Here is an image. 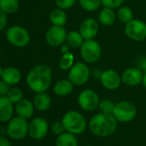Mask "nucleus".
<instances>
[{
    "mask_svg": "<svg viewBox=\"0 0 146 146\" xmlns=\"http://www.w3.org/2000/svg\"><path fill=\"white\" fill-rule=\"evenodd\" d=\"M0 146H11V144L6 137L0 136Z\"/></svg>",
    "mask_w": 146,
    "mask_h": 146,
    "instance_id": "obj_36",
    "label": "nucleus"
},
{
    "mask_svg": "<svg viewBox=\"0 0 146 146\" xmlns=\"http://www.w3.org/2000/svg\"><path fill=\"white\" fill-rule=\"evenodd\" d=\"M19 5V0H0V9L6 14L16 13Z\"/></svg>",
    "mask_w": 146,
    "mask_h": 146,
    "instance_id": "obj_24",
    "label": "nucleus"
},
{
    "mask_svg": "<svg viewBox=\"0 0 146 146\" xmlns=\"http://www.w3.org/2000/svg\"><path fill=\"white\" fill-rule=\"evenodd\" d=\"M73 62H74V56L70 52H65L63 54L59 60V68L61 70H66L72 67Z\"/></svg>",
    "mask_w": 146,
    "mask_h": 146,
    "instance_id": "obj_28",
    "label": "nucleus"
},
{
    "mask_svg": "<svg viewBox=\"0 0 146 146\" xmlns=\"http://www.w3.org/2000/svg\"><path fill=\"white\" fill-rule=\"evenodd\" d=\"M6 40L16 47H24L30 41V35L23 27L15 25L7 29Z\"/></svg>",
    "mask_w": 146,
    "mask_h": 146,
    "instance_id": "obj_4",
    "label": "nucleus"
},
{
    "mask_svg": "<svg viewBox=\"0 0 146 146\" xmlns=\"http://www.w3.org/2000/svg\"><path fill=\"white\" fill-rule=\"evenodd\" d=\"M13 103L7 96H0V122H9L13 116Z\"/></svg>",
    "mask_w": 146,
    "mask_h": 146,
    "instance_id": "obj_16",
    "label": "nucleus"
},
{
    "mask_svg": "<svg viewBox=\"0 0 146 146\" xmlns=\"http://www.w3.org/2000/svg\"><path fill=\"white\" fill-rule=\"evenodd\" d=\"M99 22L103 26H111L114 23L116 20V15L113 9L104 7L99 13L98 16Z\"/></svg>",
    "mask_w": 146,
    "mask_h": 146,
    "instance_id": "obj_20",
    "label": "nucleus"
},
{
    "mask_svg": "<svg viewBox=\"0 0 146 146\" xmlns=\"http://www.w3.org/2000/svg\"><path fill=\"white\" fill-rule=\"evenodd\" d=\"M3 72H4V68L2 66H0V78H2Z\"/></svg>",
    "mask_w": 146,
    "mask_h": 146,
    "instance_id": "obj_38",
    "label": "nucleus"
},
{
    "mask_svg": "<svg viewBox=\"0 0 146 146\" xmlns=\"http://www.w3.org/2000/svg\"><path fill=\"white\" fill-rule=\"evenodd\" d=\"M125 0H102V4L104 7L110 8V9H115L119 7Z\"/></svg>",
    "mask_w": 146,
    "mask_h": 146,
    "instance_id": "obj_32",
    "label": "nucleus"
},
{
    "mask_svg": "<svg viewBox=\"0 0 146 146\" xmlns=\"http://www.w3.org/2000/svg\"><path fill=\"white\" fill-rule=\"evenodd\" d=\"M62 123L64 129L73 134H80L86 128V120L84 117L77 111H70L66 113L62 119Z\"/></svg>",
    "mask_w": 146,
    "mask_h": 146,
    "instance_id": "obj_3",
    "label": "nucleus"
},
{
    "mask_svg": "<svg viewBox=\"0 0 146 146\" xmlns=\"http://www.w3.org/2000/svg\"><path fill=\"white\" fill-rule=\"evenodd\" d=\"M52 131L55 134V135H60L61 133H63L64 132V130H65L64 129V125H63V123H62V121L61 122H59V121H55L52 125Z\"/></svg>",
    "mask_w": 146,
    "mask_h": 146,
    "instance_id": "obj_33",
    "label": "nucleus"
},
{
    "mask_svg": "<svg viewBox=\"0 0 146 146\" xmlns=\"http://www.w3.org/2000/svg\"><path fill=\"white\" fill-rule=\"evenodd\" d=\"M73 84L70 80H60L53 87V92L58 96H65L71 93Z\"/></svg>",
    "mask_w": 146,
    "mask_h": 146,
    "instance_id": "obj_21",
    "label": "nucleus"
},
{
    "mask_svg": "<svg viewBox=\"0 0 146 146\" xmlns=\"http://www.w3.org/2000/svg\"><path fill=\"white\" fill-rule=\"evenodd\" d=\"M84 37L80 34V32L78 31H70L67 34L66 36V42L67 44L71 47H80L82 44L84 43Z\"/></svg>",
    "mask_w": 146,
    "mask_h": 146,
    "instance_id": "obj_25",
    "label": "nucleus"
},
{
    "mask_svg": "<svg viewBox=\"0 0 146 146\" xmlns=\"http://www.w3.org/2000/svg\"><path fill=\"white\" fill-rule=\"evenodd\" d=\"M56 146H78V140L77 137L70 132H63L58 135Z\"/></svg>",
    "mask_w": 146,
    "mask_h": 146,
    "instance_id": "obj_23",
    "label": "nucleus"
},
{
    "mask_svg": "<svg viewBox=\"0 0 146 146\" xmlns=\"http://www.w3.org/2000/svg\"><path fill=\"white\" fill-rule=\"evenodd\" d=\"M6 131L11 138L21 140L29 134V123L27 119L17 116L8 122Z\"/></svg>",
    "mask_w": 146,
    "mask_h": 146,
    "instance_id": "obj_5",
    "label": "nucleus"
},
{
    "mask_svg": "<svg viewBox=\"0 0 146 146\" xmlns=\"http://www.w3.org/2000/svg\"><path fill=\"white\" fill-rule=\"evenodd\" d=\"M118 18L121 23L126 24L133 19V12L129 7L123 6L118 11Z\"/></svg>",
    "mask_w": 146,
    "mask_h": 146,
    "instance_id": "obj_26",
    "label": "nucleus"
},
{
    "mask_svg": "<svg viewBox=\"0 0 146 146\" xmlns=\"http://www.w3.org/2000/svg\"><path fill=\"white\" fill-rule=\"evenodd\" d=\"M0 58H1V53H0Z\"/></svg>",
    "mask_w": 146,
    "mask_h": 146,
    "instance_id": "obj_39",
    "label": "nucleus"
},
{
    "mask_svg": "<svg viewBox=\"0 0 146 146\" xmlns=\"http://www.w3.org/2000/svg\"><path fill=\"white\" fill-rule=\"evenodd\" d=\"M22 74L21 71L13 66H9L4 68V72L2 75V80L10 84L11 86H15L21 81Z\"/></svg>",
    "mask_w": 146,
    "mask_h": 146,
    "instance_id": "obj_18",
    "label": "nucleus"
},
{
    "mask_svg": "<svg viewBox=\"0 0 146 146\" xmlns=\"http://www.w3.org/2000/svg\"><path fill=\"white\" fill-rule=\"evenodd\" d=\"M34 106L35 108L40 112L46 111L49 109L51 106V98L50 96L46 93H36V96H35L34 99Z\"/></svg>",
    "mask_w": 146,
    "mask_h": 146,
    "instance_id": "obj_19",
    "label": "nucleus"
},
{
    "mask_svg": "<svg viewBox=\"0 0 146 146\" xmlns=\"http://www.w3.org/2000/svg\"><path fill=\"white\" fill-rule=\"evenodd\" d=\"M143 74L138 68H128L121 76V81L127 86H136L143 81Z\"/></svg>",
    "mask_w": 146,
    "mask_h": 146,
    "instance_id": "obj_15",
    "label": "nucleus"
},
{
    "mask_svg": "<svg viewBox=\"0 0 146 146\" xmlns=\"http://www.w3.org/2000/svg\"><path fill=\"white\" fill-rule=\"evenodd\" d=\"M79 4L87 11H95L102 5V0H79Z\"/></svg>",
    "mask_w": 146,
    "mask_h": 146,
    "instance_id": "obj_27",
    "label": "nucleus"
},
{
    "mask_svg": "<svg viewBox=\"0 0 146 146\" xmlns=\"http://www.w3.org/2000/svg\"><path fill=\"white\" fill-rule=\"evenodd\" d=\"M11 85L4 80H0V96H6L11 90Z\"/></svg>",
    "mask_w": 146,
    "mask_h": 146,
    "instance_id": "obj_34",
    "label": "nucleus"
},
{
    "mask_svg": "<svg viewBox=\"0 0 146 146\" xmlns=\"http://www.w3.org/2000/svg\"><path fill=\"white\" fill-rule=\"evenodd\" d=\"M117 121L113 114L102 113L91 118L90 128L92 133L98 137H108L115 131Z\"/></svg>",
    "mask_w": 146,
    "mask_h": 146,
    "instance_id": "obj_2",
    "label": "nucleus"
},
{
    "mask_svg": "<svg viewBox=\"0 0 146 146\" xmlns=\"http://www.w3.org/2000/svg\"><path fill=\"white\" fill-rule=\"evenodd\" d=\"M78 104L85 111H93L99 106V96L93 90H84L78 96Z\"/></svg>",
    "mask_w": 146,
    "mask_h": 146,
    "instance_id": "obj_10",
    "label": "nucleus"
},
{
    "mask_svg": "<svg viewBox=\"0 0 146 146\" xmlns=\"http://www.w3.org/2000/svg\"><path fill=\"white\" fill-rule=\"evenodd\" d=\"M35 106L34 103L29 99H23L18 103L16 104L15 111L17 116L28 119L31 118L34 114Z\"/></svg>",
    "mask_w": 146,
    "mask_h": 146,
    "instance_id": "obj_17",
    "label": "nucleus"
},
{
    "mask_svg": "<svg viewBox=\"0 0 146 146\" xmlns=\"http://www.w3.org/2000/svg\"><path fill=\"white\" fill-rule=\"evenodd\" d=\"M77 2V0H56L58 8L62 10H67L71 8Z\"/></svg>",
    "mask_w": 146,
    "mask_h": 146,
    "instance_id": "obj_31",
    "label": "nucleus"
},
{
    "mask_svg": "<svg viewBox=\"0 0 146 146\" xmlns=\"http://www.w3.org/2000/svg\"><path fill=\"white\" fill-rule=\"evenodd\" d=\"M142 83H143V87L146 89V71L143 73V81H142Z\"/></svg>",
    "mask_w": 146,
    "mask_h": 146,
    "instance_id": "obj_37",
    "label": "nucleus"
},
{
    "mask_svg": "<svg viewBox=\"0 0 146 146\" xmlns=\"http://www.w3.org/2000/svg\"><path fill=\"white\" fill-rule=\"evenodd\" d=\"M90 71L89 66L82 62L73 65L68 74L69 80L75 85H84L90 78Z\"/></svg>",
    "mask_w": 146,
    "mask_h": 146,
    "instance_id": "obj_6",
    "label": "nucleus"
},
{
    "mask_svg": "<svg viewBox=\"0 0 146 146\" xmlns=\"http://www.w3.org/2000/svg\"><path fill=\"white\" fill-rule=\"evenodd\" d=\"M115 104H113L109 100H103L99 103V108L100 110L104 113H111L113 114V111L114 108Z\"/></svg>",
    "mask_w": 146,
    "mask_h": 146,
    "instance_id": "obj_30",
    "label": "nucleus"
},
{
    "mask_svg": "<svg viewBox=\"0 0 146 146\" xmlns=\"http://www.w3.org/2000/svg\"><path fill=\"white\" fill-rule=\"evenodd\" d=\"M67 33L62 26L52 25L46 33V41L51 46H59L66 40Z\"/></svg>",
    "mask_w": 146,
    "mask_h": 146,
    "instance_id": "obj_11",
    "label": "nucleus"
},
{
    "mask_svg": "<svg viewBox=\"0 0 146 146\" xmlns=\"http://www.w3.org/2000/svg\"><path fill=\"white\" fill-rule=\"evenodd\" d=\"M81 56L87 63L96 62L102 54V47L100 44L92 40H85L80 46Z\"/></svg>",
    "mask_w": 146,
    "mask_h": 146,
    "instance_id": "obj_8",
    "label": "nucleus"
},
{
    "mask_svg": "<svg viewBox=\"0 0 146 146\" xmlns=\"http://www.w3.org/2000/svg\"><path fill=\"white\" fill-rule=\"evenodd\" d=\"M8 18H7V14L5 13L1 9H0V31H2L5 29L7 25Z\"/></svg>",
    "mask_w": 146,
    "mask_h": 146,
    "instance_id": "obj_35",
    "label": "nucleus"
},
{
    "mask_svg": "<svg viewBox=\"0 0 146 146\" xmlns=\"http://www.w3.org/2000/svg\"><path fill=\"white\" fill-rule=\"evenodd\" d=\"M47 131L48 124L43 118H35L29 124V135L34 139L43 138L47 134Z\"/></svg>",
    "mask_w": 146,
    "mask_h": 146,
    "instance_id": "obj_12",
    "label": "nucleus"
},
{
    "mask_svg": "<svg viewBox=\"0 0 146 146\" xmlns=\"http://www.w3.org/2000/svg\"><path fill=\"white\" fill-rule=\"evenodd\" d=\"M98 31V23L91 17L84 20L79 28V32L84 40H92L97 35Z\"/></svg>",
    "mask_w": 146,
    "mask_h": 146,
    "instance_id": "obj_14",
    "label": "nucleus"
},
{
    "mask_svg": "<svg viewBox=\"0 0 146 146\" xmlns=\"http://www.w3.org/2000/svg\"><path fill=\"white\" fill-rule=\"evenodd\" d=\"M125 33L130 39L133 40H143L146 38V24L140 20L132 19L126 23Z\"/></svg>",
    "mask_w": 146,
    "mask_h": 146,
    "instance_id": "obj_9",
    "label": "nucleus"
},
{
    "mask_svg": "<svg viewBox=\"0 0 146 146\" xmlns=\"http://www.w3.org/2000/svg\"><path fill=\"white\" fill-rule=\"evenodd\" d=\"M6 96L13 104H17L23 99V92L22 91L21 89L14 87L10 90V91Z\"/></svg>",
    "mask_w": 146,
    "mask_h": 146,
    "instance_id": "obj_29",
    "label": "nucleus"
},
{
    "mask_svg": "<svg viewBox=\"0 0 146 146\" xmlns=\"http://www.w3.org/2000/svg\"><path fill=\"white\" fill-rule=\"evenodd\" d=\"M26 82L31 90L35 93L46 92L52 82L51 68L44 64L32 68L26 77Z\"/></svg>",
    "mask_w": 146,
    "mask_h": 146,
    "instance_id": "obj_1",
    "label": "nucleus"
},
{
    "mask_svg": "<svg viewBox=\"0 0 146 146\" xmlns=\"http://www.w3.org/2000/svg\"><path fill=\"white\" fill-rule=\"evenodd\" d=\"M121 77L114 70H107L101 75V83L102 86L108 90H113L119 87L121 83Z\"/></svg>",
    "mask_w": 146,
    "mask_h": 146,
    "instance_id": "obj_13",
    "label": "nucleus"
},
{
    "mask_svg": "<svg viewBox=\"0 0 146 146\" xmlns=\"http://www.w3.org/2000/svg\"><path fill=\"white\" fill-rule=\"evenodd\" d=\"M64 11V10L58 8V9H55L51 11V13L49 15V18H50V21L52 25L63 27L66 23L67 17Z\"/></svg>",
    "mask_w": 146,
    "mask_h": 146,
    "instance_id": "obj_22",
    "label": "nucleus"
},
{
    "mask_svg": "<svg viewBox=\"0 0 146 146\" xmlns=\"http://www.w3.org/2000/svg\"><path fill=\"white\" fill-rule=\"evenodd\" d=\"M136 114L137 109L135 106L131 102L126 101L116 103L113 111V115L120 122H129L135 118Z\"/></svg>",
    "mask_w": 146,
    "mask_h": 146,
    "instance_id": "obj_7",
    "label": "nucleus"
}]
</instances>
